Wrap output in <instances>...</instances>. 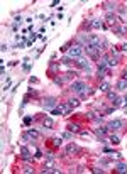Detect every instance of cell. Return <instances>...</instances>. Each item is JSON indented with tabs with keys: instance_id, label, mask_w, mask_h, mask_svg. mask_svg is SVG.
Instances as JSON below:
<instances>
[{
	"instance_id": "cell-7",
	"label": "cell",
	"mask_w": 127,
	"mask_h": 174,
	"mask_svg": "<svg viewBox=\"0 0 127 174\" xmlns=\"http://www.w3.org/2000/svg\"><path fill=\"white\" fill-rule=\"evenodd\" d=\"M105 20H107L112 27H115V24H117L119 19H117V15H115L114 12H107V14H105Z\"/></svg>"
},
{
	"instance_id": "cell-26",
	"label": "cell",
	"mask_w": 127,
	"mask_h": 174,
	"mask_svg": "<svg viewBox=\"0 0 127 174\" xmlns=\"http://www.w3.org/2000/svg\"><path fill=\"white\" fill-rule=\"evenodd\" d=\"M32 122H34V117H26V118H24V125H29Z\"/></svg>"
},
{
	"instance_id": "cell-12",
	"label": "cell",
	"mask_w": 127,
	"mask_h": 174,
	"mask_svg": "<svg viewBox=\"0 0 127 174\" xmlns=\"http://www.w3.org/2000/svg\"><path fill=\"white\" fill-rule=\"evenodd\" d=\"M115 88H117L119 91H124V90H127V79H126V78L119 79V81H117V85H115Z\"/></svg>"
},
{
	"instance_id": "cell-35",
	"label": "cell",
	"mask_w": 127,
	"mask_h": 174,
	"mask_svg": "<svg viewBox=\"0 0 127 174\" xmlns=\"http://www.w3.org/2000/svg\"><path fill=\"white\" fill-rule=\"evenodd\" d=\"M122 51H127V42L126 44H122Z\"/></svg>"
},
{
	"instance_id": "cell-31",
	"label": "cell",
	"mask_w": 127,
	"mask_h": 174,
	"mask_svg": "<svg viewBox=\"0 0 127 174\" xmlns=\"http://www.w3.org/2000/svg\"><path fill=\"white\" fill-rule=\"evenodd\" d=\"M34 157H36V159H41V157H42V154H41V151H36V155H34Z\"/></svg>"
},
{
	"instance_id": "cell-5",
	"label": "cell",
	"mask_w": 127,
	"mask_h": 174,
	"mask_svg": "<svg viewBox=\"0 0 127 174\" xmlns=\"http://www.w3.org/2000/svg\"><path fill=\"white\" fill-rule=\"evenodd\" d=\"M20 159L22 161H32V155H31V151L27 149V147H20Z\"/></svg>"
},
{
	"instance_id": "cell-32",
	"label": "cell",
	"mask_w": 127,
	"mask_h": 174,
	"mask_svg": "<svg viewBox=\"0 0 127 174\" xmlns=\"http://www.w3.org/2000/svg\"><path fill=\"white\" fill-rule=\"evenodd\" d=\"M22 171H24V173H32V169H31L29 166H26V167H24V169H22Z\"/></svg>"
},
{
	"instance_id": "cell-6",
	"label": "cell",
	"mask_w": 127,
	"mask_h": 174,
	"mask_svg": "<svg viewBox=\"0 0 127 174\" xmlns=\"http://www.w3.org/2000/svg\"><path fill=\"white\" fill-rule=\"evenodd\" d=\"M80 151H81V149H80V145L73 144V142H71V144H68V145H66V155H71V154H78Z\"/></svg>"
},
{
	"instance_id": "cell-28",
	"label": "cell",
	"mask_w": 127,
	"mask_h": 174,
	"mask_svg": "<svg viewBox=\"0 0 127 174\" xmlns=\"http://www.w3.org/2000/svg\"><path fill=\"white\" fill-rule=\"evenodd\" d=\"M115 97H117V93H114V91H108V100H114Z\"/></svg>"
},
{
	"instance_id": "cell-11",
	"label": "cell",
	"mask_w": 127,
	"mask_h": 174,
	"mask_svg": "<svg viewBox=\"0 0 127 174\" xmlns=\"http://www.w3.org/2000/svg\"><path fill=\"white\" fill-rule=\"evenodd\" d=\"M90 26H92L93 29H103V27H105L103 20H100V19H93L92 22H90Z\"/></svg>"
},
{
	"instance_id": "cell-4",
	"label": "cell",
	"mask_w": 127,
	"mask_h": 174,
	"mask_svg": "<svg viewBox=\"0 0 127 174\" xmlns=\"http://www.w3.org/2000/svg\"><path fill=\"white\" fill-rule=\"evenodd\" d=\"M124 125H126V122L122 120V118H115V120H112L110 124H108V130H120V128H124Z\"/></svg>"
},
{
	"instance_id": "cell-36",
	"label": "cell",
	"mask_w": 127,
	"mask_h": 174,
	"mask_svg": "<svg viewBox=\"0 0 127 174\" xmlns=\"http://www.w3.org/2000/svg\"><path fill=\"white\" fill-rule=\"evenodd\" d=\"M124 102H126V103H127V95H126V97H124Z\"/></svg>"
},
{
	"instance_id": "cell-14",
	"label": "cell",
	"mask_w": 127,
	"mask_h": 174,
	"mask_svg": "<svg viewBox=\"0 0 127 174\" xmlns=\"http://www.w3.org/2000/svg\"><path fill=\"white\" fill-rule=\"evenodd\" d=\"M53 125H54V122H53V118H51V117H46V118L42 120V127H44L46 130L53 128Z\"/></svg>"
},
{
	"instance_id": "cell-3",
	"label": "cell",
	"mask_w": 127,
	"mask_h": 174,
	"mask_svg": "<svg viewBox=\"0 0 127 174\" xmlns=\"http://www.w3.org/2000/svg\"><path fill=\"white\" fill-rule=\"evenodd\" d=\"M42 106L46 108V110H53V108H56L58 106V100L54 97H48L42 100Z\"/></svg>"
},
{
	"instance_id": "cell-21",
	"label": "cell",
	"mask_w": 127,
	"mask_h": 174,
	"mask_svg": "<svg viewBox=\"0 0 127 174\" xmlns=\"http://www.w3.org/2000/svg\"><path fill=\"white\" fill-rule=\"evenodd\" d=\"M122 102H124V98H120V97H115L114 100H112V105L115 106V108H119V106L122 105Z\"/></svg>"
},
{
	"instance_id": "cell-10",
	"label": "cell",
	"mask_w": 127,
	"mask_h": 174,
	"mask_svg": "<svg viewBox=\"0 0 127 174\" xmlns=\"http://www.w3.org/2000/svg\"><path fill=\"white\" fill-rule=\"evenodd\" d=\"M107 132H108V127H102V125H98L97 128H95V134H97V135L100 137V139L107 135Z\"/></svg>"
},
{
	"instance_id": "cell-24",
	"label": "cell",
	"mask_w": 127,
	"mask_h": 174,
	"mask_svg": "<svg viewBox=\"0 0 127 174\" xmlns=\"http://www.w3.org/2000/svg\"><path fill=\"white\" fill-rule=\"evenodd\" d=\"M90 118H92V120H95L97 124H102V117H98L97 113H90Z\"/></svg>"
},
{
	"instance_id": "cell-9",
	"label": "cell",
	"mask_w": 127,
	"mask_h": 174,
	"mask_svg": "<svg viewBox=\"0 0 127 174\" xmlns=\"http://www.w3.org/2000/svg\"><path fill=\"white\" fill-rule=\"evenodd\" d=\"M87 48V52L92 56V58H97V56H100V52H98L97 46H85Z\"/></svg>"
},
{
	"instance_id": "cell-17",
	"label": "cell",
	"mask_w": 127,
	"mask_h": 174,
	"mask_svg": "<svg viewBox=\"0 0 127 174\" xmlns=\"http://www.w3.org/2000/svg\"><path fill=\"white\" fill-rule=\"evenodd\" d=\"M68 130L71 134H76V132H80V125L78 124H68Z\"/></svg>"
},
{
	"instance_id": "cell-29",
	"label": "cell",
	"mask_w": 127,
	"mask_h": 174,
	"mask_svg": "<svg viewBox=\"0 0 127 174\" xmlns=\"http://www.w3.org/2000/svg\"><path fill=\"white\" fill-rule=\"evenodd\" d=\"M37 81H39V79H37L36 76H31L29 78V83H31V85H32V83H37Z\"/></svg>"
},
{
	"instance_id": "cell-18",
	"label": "cell",
	"mask_w": 127,
	"mask_h": 174,
	"mask_svg": "<svg viewBox=\"0 0 127 174\" xmlns=\"http://www.w3.org/2000/svg\"><path fill=\"white\" fill-rule=\"evenodd\" d=\"M108 142L112 145H119L120 144V139H119V135H114V134H112V135L108 137Z\"/></svg>"
},
{
	"instance_id": "cell-8",
	"label": "cell",
	"mask_w": 127,
	"mask_h": 174,
	"mask_svg": "<svg viewBox=\"0 0 127 174\" xmlns=\"http://www.w3.org/2000/svg\"><path fill=\"white\" fill-rule=\"evenodd\" d=\"M76 64H78V66H80L81 69H87V71H90V63H88V59H85V58H78Z\"/></svg>"
},
{
	"instance_id": "cell-19",
	"label": "cell",
	"mask_w": 127,
	"mask_h": 174,
	"mask_svg": "<svg viewBox=\"0 0 127 174\" xmlns=\"http://www.w3.org/2000/svg\"><path fill=\"white\" fill-rule=\"evenodd\" d=\"M100 91H103V93H108V91H110V83H108V81H103V83L100 85Z\"/></svg>"
},
{
	"instance_id": "cell-33",
	"label": "cell",
	"mask_w": 127,
	"mask_h": 174,
	"mask_svg": "<svg viewBox=\"0 0 127 174\" xmlns=\"http://www.w3.org/2000/svg\"><path fill=\"white\" fill-rule=\"evenodd\" d=\"M80 135L81 137H90V132H80Z\"/></svg>"
},
{
	"instance_id": "cell-1",
	"label": "cell",
	"mask_w": 127,
	"mask_h": 174,
	"mask_svg": "<svg viewBox=\"0 0 127 174\" xmlns=\"http://www.w3.org/2000/svg\"><path fill=\"white\" fill-rule=\"evenodd\" d=\"M69 91L75 93V95H80V97H88L90 95V90H88L85 81H73L69 85Z\"/></svg>"
},
{
	"instance_id": "cell-34",
	"label": "cell",
	"mask_w": 127,
	"mask_h": 174,
	"mask_svg": "<svg viewBox=\"0 0 127 174\" xmlns=\"http://www.w3.org/2000/svg\"><path fill=\"white\" fill-rule=\"evenodd\" d=\"M122 78H126V79H127V68L124 69V75H122Z\"/></svg>"
},
{
	"instance_id": "cell-27",
	"label": "cell",
	"mask_w": 127,
	"mask_h": 174,
	"mask_svg": "<svg viewBox=\"0 0 127 174\" xmlns=\"http://www.w3.org/2000/svg\"><path fill=\"white\" fill-rule=\"evenodd\" d=\"M61 137H63V139H68V140H69V139H73V135H71V132H69V130H68V132H65Z\"/></svg>"
},
{
	"instance_id": "cell-30",
	"label": "cell",
	"mask_w": 127,
	"mask_h": 174,
	"mask_svg": "<svg viewBox=\"0 0 127 174\" xmlns=\"http://www.w3.org/2000/svg\"><path fill=\"white\" fill-rule=\"evenodd\" d=\"M58 66H59V64H56V63H53V64H51V71H56V69H58Z\"/></svg>"
},
{
	"instance_id": "cell-13",
	"label": "cell",
	"mask_w": 127,
	"mask_h": 174,
	"mask_svg": "<svg viewBox=\"0 0 127 174\" xmlns=\"http://www.w3.org/2000/svg\"><path fill=\"white\" fill-rule=\"evenodd\" d=\"M114 169L115 173H127V162H117Z\"/></svg>"
},
{
	"instance_id": "cell-22",
	"label": "cell",
	"mask_w": 127,
	"mask_h": 174,
	"mask_svg": "<svg viewBox=\"0 0 127 174\" xmlns=\"http://www.w3.org/2000/svg\"><path fill=\"white\" fill-rule=\"evenodd\" d=\"M53 145L54 147H61L63 145V137H54L53 139Z\"/></svg>"
},
{
	"instance_id": "cell-2",
	"label": "cell",
	"mask_w": 127,
	"mask_h": 174,
	"mask_svg": "<svg viewBox=\"0 0 127 174\" xmlns=\"http://www.w3.org/2000/svg\"><path fill=\"white\" fill-rule=\"evenodd\" d=\"M83 48L85 46H81V44H75V46H71L68 49V56L69 58H81V54H83Z\"/></svg>"
},
{
	"instance_id": "cell-16",
	"label": "cell",
	"mask_w": 127,
	"mask_h": 174,
	"mask_svg": "<svg viewBox=\"0 0 127 174\" xmlns=\"http://www.w3.org/2000/svg\"><path fill=\"white\" fill-rule=\"evenodd\" d=\"M27 135H29L31 139H39V137H41V132L34 130V128H29V130H27Z\"/></svg>"
},
{
	"instance_id": "cell-25",
	"label": "cell",
	"mask_w": 127,
	"mask_h": 174,
	"mask_svg": "<svg viewBox=\"0 0 127 174\" xmlns=\"http://www.w3.org/2000/svg\"><path fill=\"white\" fill-rule=\"evenodd\" d=\"M61 63H63V64H69V63H73V58L65 56V58H61Z\"/></svg>"
},
{
	"instance_id": "cell-23",
	"label": "cell",
	"mask_w": 127,
	"mask_h": 174,
	"mask_svg": "<svg viewBox=\"0 0 127 174\" xmlns=\"http://www.w3.org/2000/svg\"><path fill=\"white\" fill-rule=\"evenodd\" d=\"M103 5H105V9H107L108 12H110V10H114L115 7H117V3H115V2H105Z\"/></svg>"
},
{
	"instance_id": "cell-20",
	"label": "cell",
	"mask_w": 127,
	"mask_h": 174,
	"mask_svg": "<svg viewBox=\"0 0 127 174\" xmlns=\"http://www.w3.org/2000/svg\"><path fill=\"white\" fill-rule=\"evenodd\" d=\"M117 63H119V58H114V56H112V58H108V59H107V68H112V66H115Z\"/></svg>"
},
{
	"instance_id": "cell-15",
	"label": "cell",
	"mask_w": 127,
	"mask_h": 174,
	"mask_svg": "<svg viewBox=\"0 0 127 174\" xmlns=\"http://www.w3.org/2000/svg\"><path fill=\"white\" fill-rule=\"evenodd\" d=\"M66 105H68V108H69V110H71V108H76V106L80 105V98H76V97H75V98H69Z\"/></svg>"
}]
</instances>
